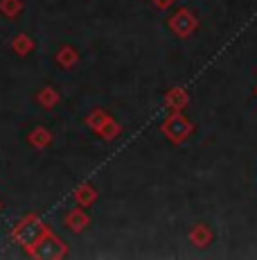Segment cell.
I'll return each mask as SVG.
<instances>
[{
	"mask_svg": "<svg viewBox=\"0 0 257 260\" xmlns=\"http://www.w3.org/2000/svg\"><path fill=\"white\" fill-rule=\"evenodd\" d=\"M57 59L61 61V66H66V68H68V66H72V63L77 61V52H75L72 48H63L61 52L57 54Z\"/></svg>",
	"mask_w": 257,
	"mask_h": 260,
	"instance_id": "cell-10",
	"label": "cell"
},
{
	"mask_svg": "<svg viewBox=\"0 0 257 260\" xmlns=\"http://www.w3.org/2000/svg\"><path fill=\"white\" fill-rule=\"evenodd\" d=\"M14 50H16V52H21V54H27L29 50H32V41H29L27 37L14 39Z\"/></svg>",
	"mask_w": 257,
	"mask_h": 260,
	"instance_id": "cell-13",
	"label": "cell"
},
{
	"mask_svg": "<svg viewBox=\"0 0 257 260\" xmlns=\"http://www.w3.org/2000/svg\"><path fill=\"white\" fill-rule=\"evenodd\" d=\"M38 100H41V104H46V107H52V104L59 100V95L54 93L52 88H43V91L38 93Z\"/></svg>",
	"mask_w": 257,
	"mask_h": 260,
	"instance_id": "cell-12",
	"label": "cell"
},
{
	"mask_svg": "<svg viewBox=\"0 0 257 260\" xmlns=\"http://www.w3.org/2000/svg\"><path fill=\"white\" fill-rule=\"evenodd\" d=\"M154 3L158 5V7H167V5H169L172 0H154Z\"/></svg>",
	"mask_w": 257,
	"mask_h": 260,
	"instance_id": "cell-14",
	"label": "cell"
},
{
	"mask_svg": "<svg viewBox=\"0 0 257 260\" xmlns=\"http://www.w3.org/2000/svg\"><path fill=\"white\" fill-rule=\"evenodd\" d=\"M29 141H32L34 145H48L52 141V136H50V132H46L43 127H38V129H34V132H32Z\"/></svg>",
	"mask_w": 257,
	"mask_h": 260,
	"instance_id": "cell-9",
	"label": "cell"
},
{
	"mask_svg": "<svg viewBox=\"0 0 257 260\" xmlns=\"http://www.w3.org/2000/svg\"><path fill=\"white\" fill-rule=\"evenodd\" d=\"M23 5L18 3V0H0V9H3L5 14H9V16H14V14L21 12Z\"/></svg>",
	"mask_w": 257,
	"mask_h": 260,
	"instance_id": "cell-11",
	"label": "cell"
},
{
	"mask_svg": "<svg viewBox=\"0 0 257 260\" xmlns=\"http://www.w3.org/2000/svg\"><path fill=\"white\" fill-rule=\"evenodd\" d=\"M88 124H91V127H95L104 138H115V134L120 132V129H113V127L108 129V124H113V120L108 118V116H104L102 111L91 113V118H88Z\"/></svg>",
	"mask_w": 257,
	"mask_h": 260,
	"instance_id": "cell-5",
	"label": "cell"
},
{
	"mask_svg": "<svg viewBox=\"0 0 257 260\" xmlns=\"http://www.w3.org/2000/svg\"><path fill=\"white\" fill-rule=\"evenodd\" d=\"M169 27L174 29V32L179 34V37H187V34L194 32V27H196V18H194V14H192L190 9H181V12L169 21Z\"/></svg>",
	"mask_w": 257,
	"mask_h": 260,
	"instance_id": "cell-4",
	"label": "cell"
},
{
	"mask_svg": "<svg viewBox=\"0 0 257 260\" xmlns=\"http://www.w3.org/2000/svg\"><path fill=\"white\" fill-rule=\"evenodd\" d=\"M86 224H88V215L83 211H79V208H75V211H70L66 215V226L70 229V231H81Z\"/></svg>",
	"mask_w": 257,
	"mask_h": 260,
	"instance_id": "cell-6",
	"label": "cell"
},
{
	"mask_svg": "<svg viewBox=\"0 0 257 260\" xmlns=\"http://www.w3.org/2000/svg\"><path fill=\"white\" fill-rule=\"evenodd\" d=\"M192 129H194V124L183 116V113H174V116H169L167 122L162 124V132H165V136L169 138L172 143H183L192 134Z\"/></svg>",
	"mask_w": 257,
	"mask_h": 260,
	"instance_id": "cell-2",
	"label": "cell"
},
{
	"mask_svg": "<svg viewBox=\"0 0 257 260\" xmlns=\"http://www.w3.org/2000/svg\"><path fill=\"white\" fill-rule=\"evenodd\" d=\"M192 240H194V242L199 244V247H205V244L212 240V233L207 231L205 224H199V226H196L194 231H192Z\"/></svg>",
	"mask_w": 257,
	"mask_h": 260,
	"instance_id": "cell-8",
	"label": "cell"
},
{
	"mask_svg": "<svg viewBox=\"0 0 257 260\" xmlns=\"http://www.w3.org/2000/svg\"><path fill=\"white\" fill-rule=\"evenodd\" d=\"M75 197H77V202L81 204V206H88V204H93V202H95L97 192H95V188H93V186H88V183H86V186H81V188L77 190V192H75Z\"/></svg>",
	"mask_w": 257,
	"mask_h": 260,
	"instance_id": "cell-7",
	"label": "cell"
},
{
	"mask_svg": "<svg viewBox=\"0 0 257 260\" xmlns=\"http://www.w3.org/2000/svg\"><path fill=\"white\" fill-rule=\"evenodd\" d=\"M50 231V229L46 226V224L41 222V219L36 217V215H27L23 222H18L16 226H14V240H16L18 244H23V247L27 249L29 253L34 251V247H36V242L41 240L46 233Z\"/></svg>",
	"mask_w": 257,
	"mask_h": 260,
	"instance_id": "cell-1",
	"label": "cell"
},
{
	"mask_svg": "<svg viewBox=\"0 0 257 260\" xmlns=\"http://www.w3.org/2000/svg\"><path fill=\"white\" fill-rule=\"evenodd\" d=\"M38 247H34L32 256H41V258H61L66 256V247L57 236H52L50 231L46 233L41 240H38Z\"/></svg>",
	"mask_w": 257,
	"mask_h": 260,
	"instance_id": "cell-3",
	"label": "cell"
}]
</instances>
